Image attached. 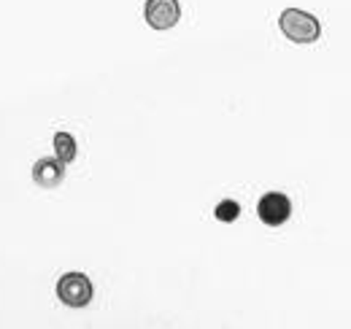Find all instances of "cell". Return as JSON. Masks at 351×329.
Here are the masks:
<instances>
[{
	"instance_id": "cell-2",
	"label": "cell",
	"mask_w": 351,
	"mask_h": 329,
	"mask_svg": "<svg viewBox=\"0 0 351 329\" xmlns=\"http://www.w3.org/2000/svg\"><path fill=\"white\" fill-rule=\"evenodd\" d=\"M57 297L71 308H84L92 300V281L84 273H68L57 284Z\"/></svg>"
},
{
	"instance_id": "cell-3",
	"label": "cell",
	"mask_w": 351,
	"mask_h": 329,
	"mask_svg": "<svg viewBox=\"0 0 351 329\" xmlns=\"http://www.w3.org/2000/svg\"><path fill=\"white\" fill-rule=\"evenodd\" d=\"M143 16L154 30H171L181 19V5L178 0H146Z\"/></svg>"
},
{
	"instance_id": "cell-1",
	"label": "cell",
	"mask_w": 351,
	"mask_h": 329,
	"mask_svg": "<svg viewBox=\"0 0 351 329\" xmlns=\"http://www.w3.org/2000/svg\"><path fill=\"white\" fill-rule=\"evenodd\" d=\"M278 27L284 30V36L295 43H313L322 36V25L313 14L300 11V8H287L278 16Z\"/></svg>"
},
{
	"instance_id": "cell-5",
	"label": "cell",
	"mask_w": 351,
	"mask_h": 329,
	"mask_svg": "<svg viewBox=\"0 0 351 329\" xmlns=\"http://www.w3.org/2000/svg\"><path fill=\"white\" fill-rule=\"evenodd\" d=\"M62 178H65V162H60L57 157H44L33 167V181L38 186H44V189L57 186Z\"/></svg>"
},
{
	"instance_id": "cell-4",
	"label": "cell",
	"mask_w": 351,
	"mask_h": 329,
	"mask_svg": "<svg viewBox=\"0 0 351 329\" xmlns=\"http://www.w3.org/2000/svg\"><path fill=\"white\" fill-rule=\"evenodd\" d=\"M257 213H260L263 224H267V227H281L292 216V203L281 192H267L263 200H260V206H257Z\"/></svg>"
},
{
	"instance_id": "cell-6",
	"label": "cell",
	"mask_w": 351,
	"mask_h": 329,
	"mask_svg": "<svg viewBox=\"0 0 351 329\" xmlns=\"http://www.w3.org/2000/svg\"><path fill=\"white\" fill-rule=\"evenodd\" d=\"M76 138L71 135V132H57L54 135V154H57V160L60 162H73L76 160Z\"/></svg>"
},
{
	"instance_id": "cell-7",
	"label": "cell",
	"mask_w": 351,
	"mask_h": 329,
	"mask_svg": "<svg viewBox=\"0 0 351 329\" xmlns=\"http://www.w3.org/2000/svg\"><path fill=\"white\" fill-rule=\"evenodd\" d=\"M214 216H217L219 221H235V219L241 216V206H238L235 200H221L219 206L214 208Z\"/></svg>"
}]
</instances>
